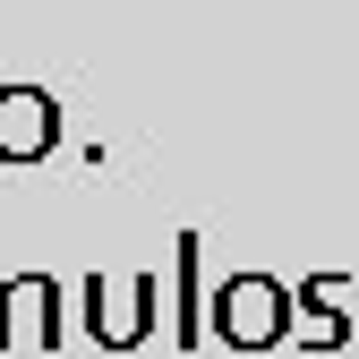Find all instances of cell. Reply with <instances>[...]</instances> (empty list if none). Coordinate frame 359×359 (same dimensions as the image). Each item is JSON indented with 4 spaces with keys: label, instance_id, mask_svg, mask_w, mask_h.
<instances>
[{
    "label": "cell",
    "instance_id": "2",
    "mask_svg": "<svg viewBox=\"0 0 359 359\" xmlns=\"http://www.w3.org/2000/svg\"><path fill=\"white\" fill-rule=\"evenodd\" d=\"M154 308H163V274H128V283L95 274L86 283V334L103 351H137L154 334Z\"/></svg>",
    "mask_w": 359,
    "mask_h": 359
},
{
    "label": "cell",
    "instance_id": "6",
    "mask_svg": "<svg viewBox=\"0 0 359 359\" xmlns=\"http://www.w3.org/2000/svg\"><path fill=\"white\" fill-rule=\"evenodd\" d=\"M197 248H205L197 231H180V240H171V299H180L171 334H180V342H205V334H214V325H205V308H214V299L197 291Z\"/></svg>",
    "mask_w": 359,
    "mask_h": 359
},
{
    "label": "cell",
    "instance_id": "3",
    "mask_svg": "<svg viewBox=\"0 0 359 359\" xmlns=\"http://www.w3.org/2000/svg\"><path fill=\"white\" fill-rule=\"evenodd\" d=\"M60 146V103L43 86H0V163H43Z\"/></svg>",
    "mask_w": 359,
    "mask_h": 359
},
{
    "label": "cell",
    "instance_id": "1",
    "mask_svg": "<svg viewBox=\"0 0 359 359\" xmlns=\"http://www.w3.org/2000/svg\"><path fill=\"white\" fill-rule=\"evenodd\" d=\"M205 325H214V342H231V351H274V342H291V291L274 274H231L214 291Z\"/></svg>",
    "mask_w": 359,
    "mask_h": 359
},
{
    "label": "cell",
    "instance_id": "5",
    "mask_svg": "<svg viewBox=\"0 0 359 359\" xmlns=\"http://www.w3.org/2000/svg\"><path fill=\"white\" fill-rule=\"evenodd\" d=\"M291 334L308 351H342L351 342V317H342V274H308L299 299H291Z\"/></svg>",
    "mask_w": 359,
    "mask_h": 359
},
{
    "label": "cell",
    "instance_id": "4",
    "mask_svg": "<svg viewBox=\"0 0 359 359\" xmlns=\"http://www.w3.org/2000/svg\"><path fill=\"white\" fill-rule=\"evenodd\" d=\"M34 342V351H52L69 325H60V283L52 274H9L0 283V342Z\"/></svg>",
    "mask_w": 359,
    "mask_h": 359
}]
</instances>
